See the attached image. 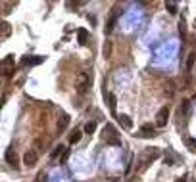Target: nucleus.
<instances>
[{
	"label": "nucleus",
	"instance_id": "24",
	"mask_svg": "<svg viewBox=\"0 0 196 182\" xmlns=\"http://www.w3.org/2000/svg\"><path fill=\"white\" fill-rule=\"evenodd\" d=\"M67 157H69V150H64V153H62V159H60V161H62V163H65V161H67Z\"/></svg>",
	"mask_w": 196,
	"mask_h": 182
},
{
	"label": "nucleus",
	"instance_id": "25",
	"mask_svg": "<svg viewBox=\"0 0 196 182\" xmlns=\"http://www.w3.org/2000/svg\"><path fill=\"white\" fill-rule=\"evenodd\" d=\"M12 58H14V56H8V58H6L2 63H4V65H12V63H14V60H12Z\"/></svg>",
	"mask_w": 196,
	"mask_h": 182
},
{
	"label": "nucleus",
	"instance_id": "21",
	"mask_svg": "<svg viewBox=\"0 0 196 182\" xmlns=\"http://www.w3.org/2000/svg\"><path fill=\"white\" fill-rule=\"evenodd\" d=\"M60 153H64V148H62V146H56V148H54V152H52V159L58 157Z\"/></svg>",
	"mask_w": 196,
	"mask_h": 182
},
{
	"label": "nucleus",
	"instance_id": "23",
	"mask_svg": "<svg viewBox=\"0 0 196 182\" xmlns=\"http://www.w3.org/2000/svg\"><path fill=\"white\" fill-rule=\"evenodd\" d=\"M187 109H189V102H187V100H184V102H183V106L179 107V113H184V111H187Z\"/></svg>",
	"mask_w": 196,
	"mask_h": 182
},
{
	"label": "nucleus",
	"instance_id": "14",
	"mask_svg": "<svg viewBox=\"0 0 196 182\" xmlns=\"http://www.w3.org/2000/svg\"><path fill=\"white\" fill-rule=\"evenodd\" d=\"M165 8H167V12L171 14V16H175L179 10H177V4L175 2H165Z\"/></svg>",
	"mask_w": 196,
	"mask_h": 182
},
{
	"label": "nucleus",
	"instance_id": "10",
	"mask_svg": "<svg viewBox=\"0 0 196 182\" xmlns=\"http://www.w3.org/2000/svg\"><path fill=\"white\" fill-rule=\"evenodd\" d=\"M69 127V115H62V119L58 121V132H64Z\"/></svg>",
	"mask_w": 196,
	"mask_h": 182
},
{
	"label": "nucleus",
	"instance_id": "13",
	"mask_svg": "<svg viewBox=\"0 0 196 182\" xmlns=\"http://www.w3.org/2000/svg\"><path fill=\"white\" fill-rule=\"evenodd\" d=\"M79 140H81V130H73L69 134V144H77Z\"/></svg>",
	"mask_w": 196,
	"mask_h": 182
},
{
	"label": "nucleus",
	"instance_id": "12",
	"mask_svg": "<svg viewBox=\"0 0 196 182\" xmlns=\"http://www.w3.org/2000/svg\"><path fill=\"white\" fill-rule=\"evenodd\" d=\"M115 19H117V10H113L112 17L108 19V25H106V33H112V31H113V27H115Z\"/></svg>",
	"mask_w": 196,
	"mask_h": 182
},
{
	"label": "nucleus",
	"instance_id": "16",
	"mask_svg": "<svg viewBox=\"0 0 196 182\" xmlns=\"http://www.w3.org/2000/svg\"><path fill=\"white\" fill-rule=\"evenodd\" d=\"M108 102H110V109H112V113L115 111V106H117V98H115L113 94H108Z\"/></svg>",
	"mask_w": 196,
	"mask_h": 182
},
{
	"label": "nucleus",
	"instance_id": "27",
	"mask_svg": "<svg viewBox=\"0 0 196 182\" xmlns=\"http://www.w3.org/2000/svg\"><path fill=\"white\" fill-rule=\"evenodd\" d=\"M129 182H138V176H133V178H131Z\"/></svg>",
	"mask_w": 196,
	"mask_h": 182
},
{
	"label": "nucleus",
	"instance_id": "26",
	"mask_svg": "<svg viewBox=\"0 0 196 182\" xmlns=\"http://www.w3.org/2000/svg\"><path fill=\"white\" fill-rule=\"evenodd\" d=\"M175 182H184V176H179V178H175Z\"/></svg>",
	"mask_w": 196,
	"mask_h": 182
},
{
	"label": "nucleus",
	"instance_id": "17",
	"mask_svg": "<svg viewBox=\"0 0 196 182\" xmlns=\"http://www.w3.org/2000/svg\"><path fill=\"white\" fill-rule=\"evenodd\" d=\"M194 60H196V54H194V52H190V54H189V60H187V71H190V69H192Z\"/></svg>",
	"mask_w": 196,
	"mask_h": 182
},
{
	"label": "nucleus",
	"instance_id": "9",
	"mask_svg": "<svg viewBox=\"0 0 196 182\" xmlns=\"http://www.w3.org/2000/svg\"><path fill=\"white\" fill-rule=\"evenodd\" d=\"M117 119H119V125H121L125 130H131V129H133V121H131L129 115H119Z\"/></svg>",
	"mask_w": 196,
	"mask_h": 182
},
{
	"label": "nucleus",
	"instance_id": "2",
	"mask_svg": "<svg viewBox=\"0 0 196 182\" xmlns=\"http://www.w3.org/2000/svg\"><path fill=\"white\" fill-rule=\"evenodd\" d=\"M102 134H104V140H106V144H110V146H121V140H119V136H117V130H115V127H113L112 123H108L106 127H104Z\"/></svg>",
	"mask_w": 196,
	"mask_h": 182
},
{
	"label": "nucleus",
	"instance_id": "4",
	"mask_svg": "<svg viewBox=\"0 0 196 182\" xmlns=\"http://www.w3.org/2000/svg\"><path fill=\"white\" fill-rule=\"evenodd\" d=\"M167 119H169V107L165 106V107H161L158 111V115H156V127L164 129L165 125H167Z\"/></svg>",
	"mask_w": 196,
	"mask_h": 182
},
{
	"label": "nucleus",
	"instance_id": "18",
	"mask_svg": "<svg viewBox=\"0 0 196 182\" xmlns=\"http://www.w3.org/2000/svg\"><path fill=\"white\" fill-rule=\"evenodd\" d=\"M94 130H96V123H94V121H90V123L85 125V132H87V134H92Z\"/></svg>",
	"mask_w": 196,
	"mask_h": 182
},
{
	"label": "nucleus",
	"instance_id": "19",
	"mask_svg": "<svg viewBox=\"0 0 196 182\" xmlns=\"http://www.w3.org/2000/svg\"><path fill=\"white\" fill-rule=\"evenodd\" d=\"M2 37H4V39H6V37H10V25L6 23V21L2 23Z\"/></svg>",
	"mask_w": 196,
	"mask_h": 182
},
{
	"label": "nucleus",
	"instance_id": "11",
	"mask_svg": "<svg viewBox=\"0 0 196 182\" xmlns=\"http://www.w3.org/2000/svg\"><path fill=\"white\" fill-rule=\"evenodd\" d=\"M77 40H79V44H87V40H88V31H87V29H79V31H77Z\"/></svg>",
	"mask_w": 196,
	"mask_h": 182
},
{
	"label": "nucleus",
	"instance_id": "3",
	"mask_svg": "<svg viewBox=\"0 0 196 182\" xmlns=\"http://www.w3.org/2000/svg\"><path fill=\"white\" fill-rule=\"evenodd\" d=\"M88 86H90V77L87 73H79V77H77V92L85 94L88 90Z\"/></svg>",
	"mask_w": 196,
	"mask_h": 182
},
{
	"label": "nucleus",
	"instance_id": "22",
	"mask_svg": "<svg viewBox=\"0 0 196 182\" xmlns=\"http://www.w3.org/2000/svg\"><path fill=\"white\" fill-rule=\"evenodd\" d=\"M179 31H181V35L184 37V33H187V25H184V19L179 21Z\"/></svg>",
	"mask_w": 196,
	"mask_h": 182
},
{
	"label": "nucleus",
	"instance_id": "6",
	"mask_svg": "<svg viewBox=\"0 0 196 182\" xmlns=\"http://www.w3.org/2000/svg\"><path fill=\"white\" fill-rule=\"evenodd\" d=\"M138 136H142V138H154V136H158L156 134V127L154 125H142L141 127V134Z\"/></svg>",
	"mask_w": 196,
	"mask_h": 182
},
{
	"label": "nucleus",
	"instance_id": "15",
	"mask_svg": "<svg viewBox=\"0 0 196 182\" xmlns=\"http://www.w3.org/2000/svg\"><path fill=\"white\" fill-rule=\"evenodd\" d=\"M184 144H187V148H189L192 153H196V140L194 138H187V140H184Z\"/></svg>",
	"mask_w": 196,
	"mask_h": 182
},
{
	"label": "nucleus",
	"instance_id": "1",
	"mask_svg": "<svg viewBox=\"0 0 196 182\" xmlns=\"http://www.w3.org/2000/svg\"><path fill=\"white\" fill-rule=\"evenodd\" d=\"M160 157V150L158 148H144V153L141 155V159H138V167H136V171L141 173V171H144L150 163L154 161V159H158Z\"/></svg>",
	"mask_w": 196,
	"mask_h": 182
},
{
	"label": "nucleus",
	"instance_id": "20",
	"mask_svg": "<svg viewBox=\"0 0 196 182\" xmlns=\"http://www.w3.org/2000/svg\"><path fill=\"white\" fill-rule=\"evenodd\" d=\"M110 54H112V44L106 42V46H104V58H110Z\"/></svg>",
	"mask_w": 196,
	"mask_h": 182
},
{
	"label": "nucleus",
	"instance_id": "8",
	"mask_svg": "<svg viewBox=\"0 0 196 182\" xmlns=\"http://www.w3.org/2000/svg\"><path fill=\"white\" fill-rule=\"evenodd\" d=\"M6 161L10 163V165H17V153H16V150L14 148H10V150H6Z\"/></svg>",
	"mask_w": 196,
	"mask_h": 182
},
{
	"label": "nucleus",
	"instance_id": "7",
	"mask_svg": "<svg viewBox=\"0 0 196 182\" xmlns=\"http://www.w3.org/2000/svg\"><path fill=\"white\" fill-rule=\"evenodd\" d=\"M42 61H44L42 56H31V58L27 56V58L21 61V65H23V67H27V65L31 67V65H39V63H42Z\"/></svg>",
	"mask_w": 196,
	"mask_h": 182
},
{
	"label": "nucleus",
	"instance_id": "5",
	"mask_svg": "<svg viewBox=\"0 0 196 182\" xmlns=\"http://www.w3.org/2000/svg\"><path fill=\"white\" fill-rule=\"evenodd\" d=\"M37 161H39V153L35 150H29L25 155H23V165H25V167H35Z\"/></svg>",
	"mask_w": 196,
	"mask_h": 182
}]
</instances>
